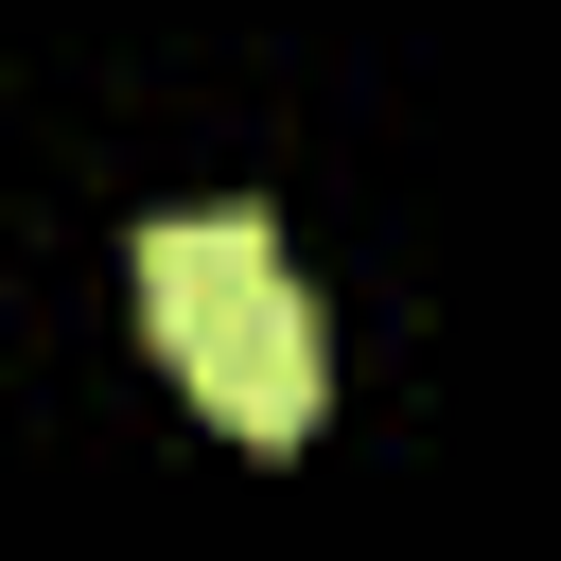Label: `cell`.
Here are the masks:
<instances>
[{"instance_id":"6da1fadb","label":"cell","mask_w":561,"mask_h":561,"mask_svg":"<svg viewBox=\"0 0 561 561\" xmlns=\"http://www.w3.org/2000/svg\"><path fill=\"white\" fill-rule=\"evenodd\" d=\"M123 280H140V333L175 351V386H193L245 456H298V438H316L333 333H316V298H298V263H280L263 210H158V228L123 245Z\"/></svg>"}]
</instances>
